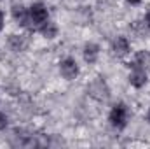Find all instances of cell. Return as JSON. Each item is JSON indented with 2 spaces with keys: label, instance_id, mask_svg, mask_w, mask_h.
Returning <instances> with one entry per match:
<instances>
[{
  "label": "cell",
  "instance_id": "obj_11",
  "mask_svg": "<svg viewBox=\"0 0 150 149\" xmlns=\"http://www.w3.org/2000/svg\"><path fill=\"white\" fill-rule=\"evenodd\" d=\"M38 32H40L45 39H54L56 35H58V27H56L54 23L47 21V23H44V25L38 28Z\"/></svg>",
  "mask_w": 150,
  "mask_h": 149
},
{
  "label": "cell",
  "instance_id": "obj_4",
  "mask_svg": "<svg viewBox=\"0 0 150 149\" xmlns=\"http://www.w3.org/2000/svg\"><path fill=\"white\" fill-rule=\"evenodd\" d=\"M59 74L63 75L67 81H74L79 75V65L74 58H65L59 63Z\"/></svg>",
  "mask_w": 150,
  "mask_h": 149
},
{
  "label": "cell",
  "instance_id": "obj_5",
  "mask_svg": "<svg viewBox=\"0 0 150 149\" xmlns=\"http://www.w3.org/2000/svg\"><path fill=\"white\" fill-rule=\"evenodd\" d=\"M12 18L16 19L18 25L25 27V28H30V18H28V9L21 4H16L12 5Z\"/></svg>",
  "mask_w": 150,
  "mask_h": 149
},
{
  "label": "cell",
  "instance_id": "obj_1",
  "mask_svg": "<svg viewBox=\"0 0 150 149\" xmlns=\"http://www.w3.org/2000/svg\"><path fill=\"white\" fill-rule=\"evenodd\" d=\"M28 18H30V28L32 30H38L44 23L49 21L47 7L42 2H35L32 7H28Z\"/></svg>",
  "mask_w": 150,
  "mask_h": 149
},
{
  "label": "cell",
  "instance_id": "obj_2",
  "mask_svg": "<svg viewBox=\"0 0 150 149\" xmlns=\"http://www.w3.org/2000/svg\"><path fill=\"white\" fill-rule=\"evenodd\" d=\"M87 93H89V97H93L98 102H107L110 98V88H108V84L103 77L93 79L87 86Z\"/></svg>",
  "mask_w": 150,
  "mask_h": 149
},
{
  "label": "cell",
  "instance_id": "obj_6",
  "mask_svg": "<svg viewBox=\"0 0 150 149\" xmlns=\"http://www.w3.org/2000/svg\"><path fill=\"white\" fill-rule=\"evenodd\" d=\"M129 84L133 88H143L147 84V70L145 69H138V67H131Z\"/></svg>",
  "mask_w": 150,
  "mask_h": 149
},
{
  "label": "cell",
  "instance_id": "obj_10",
  "mask_svg": "<svg viewBox=\"0 0 150 149\" xmlns=\"http://www.w3.org/2000/svg\"><path fill=\"white\" fill-rule=\"evenodd\" d=\"M7 46L11 47V51L19 53V51H23L28 46V42H26V39L23 37V35H11L9 40H7Z\"/></svg>",
  "mask_w": 150,
  "mask_h": 149
},
{
  "label": "cell",
  "instance_id": "obj_13",
  "mask_svg": "<svg viewBox=\"0 0 150 149\" xmlns=\"http://www.w3.org/2000/svg\"><path fill=\"white\" fill-rule=\"evenodd\" d=\"M4 25H5V14L0 11V32L4 30Z\"/></svg>",
  "mask_w": 150,
  "mask_h": 149
},
{
  "label": "cell",
  "instance_id": "obj_9",
  "mask_svg": "<svg viewBox=\"0 0 150 149\" xmlns=\"http://www.w3.org/2000/svg\"><path fill=\"white\" fill-rule=\"evenodd\" d=\"M98 56H100V46L94 44V42H87L84 46V60H86V63H96Z\"/></svg>",
  "mask_w": 150,
  "mask_h": 149
},
{
  "label": "cell",
  "instance_id": "obj_12",
  "mask_svg": "<svg viewBox=\"0 0 150 149\" xmlns=\"http://www.w3.org/2000/svg\"><path fill=\"white\" fill-rule=\"evenodd\" d=\"M7 125H9V117H7V114L0 111V132H2V130H5V128H7Z\"/></svg>",
  "mask_w": 150,
  "mask_h": 149
},
{
  "label": "cell",
  "instance_id": "obj_17",
  "mask_svg": "<svg viewBox=\"0 0 150 149\" xmlns=\"http://www.w3.org/2000/svg\"><path fill=\"white\" fill-rule=\"evenodd\" d=\"M0 2H2V0H0Z\"/></svg>",
  "mask_w": 150,
  "mask_h": 149
},
{
  "label": "cell",
  "instance_id": "obj_7",
  "mask_svg": "<svg viewBox=\"0 0 150 149\" xmlns=\"http://www.w3.org/2000/svg\"><path fill=\"white\" fill-rule=\"evenodd\" d=\"M129 67H138V69H149L150 67V53L149 51H138L133 58V62L129 63Z\"/></svg>",
  "mask_w": 150,
  "mask_h": 149
},
{
  "label": "cell",
  "instance_id": "obj_16",
  "mask_svg": "<svg viewBox=\"0 0 150 149\" xmlns=\"http://www.w3.org/2000/svg\"><path fill=\"white\" fill-rule=\"evenodd\" d=\"M147 121L150 123V109H149V112H147Z\"/></svg>",
  "mask_w": 150,
  "mask_h": 149
},
{
  "label": "cell",
  "instance_id": "obj_14",
  "mask_svg": "<svg viewBox=\"0 0 150 149\" xmlns=\"http://www.w3.org/2000/svg\"><path fill=\"white\" fill-rule=\"evenodd\" d=\"M145 25L150 28V9H149V12H147V16H145Z\"/></svg>",
  "mask_w": 150,
  "mask_h": 149
},
{
  "label": "cell",
  "instance_id": "obj_8",
  "mask_svg": "<svg viewBox=\"0 0 150 149\" xmlns=\"http://www.w3.org/2000/svg\"><path fill=\"white\" fill-rule=\"evenodd\" d=\"M113 53L117 54V56H126V54H129L131 53V44H129V40L126 37H117L113 40Z\"/></svg>",
  "mask_w": 150,
  "mask_h": 149
},
{
  "label": "cell",
  "instance_id": "obj_15",
  "mask_svg": "<svg viewBox=\"0 0 150 149\" xmlns=\"http://www.w3.org/2000/svg\"><path fill=\"white\" fill-rule=\"evenodd\" d=\"M127 2H129V4H133V5H136V4H140L142 0H127Z\"/></svg>",
  "mask_w": 150,
  "mask_h": 149
},
{
  "label": "cell",
  "instance_id": "obj_3",
  "mask_svg": "<svg viewBox=\"0 0 150 149\" xmlns=\"http://www.w3.org/2000/svg\"><path fill=\"white\" fill-rule=\"evenodd\" d=\"M127 117H129V111H127L126 104H122V102L115 104L112 107V111H110V114H108L110 125H112L113 128H117V130H124L126 128Z\"/></svg>",
  "mask_w": 150,
  "mask_h": 149
}]
</instances>
